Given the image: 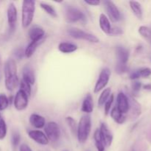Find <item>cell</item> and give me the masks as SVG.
Wrapping results in <instances>:
<instances>
[{
	"mask_svg": "<svg viewBox=\"0 0 151 151\" xmlns=\"http://www.w3.org/2000/svg\"><path fill=\"white\" fill-rule=\"evenodd\" d=\"M4 73L6 88L10 91H13L19 84L17 66L14 59L10 58L5 62L4 66Z\"/></svg>",
	"mask_w": 151,
	"mask_h": 151,
	"instance_id": "6da1fadb",
	"label": "cell"
},
{
	"mask_svg": "<svg viewBox=\"0 0 151 151\" xmlns=\"http://www.w3.org/2000/svg\"><path fill=\"white\" fill-rule=\"evenodd\" d=\"M91 130V119L89 115H83L80 119L77 128V136L80 143H85Z\"/></svg>",
	"mask_w": 151,
	"mask_h": 151,
	"instance_id": "7a4b0ae2",
	"label": "cell"
},
{
	"mask_svg": "<svg viewBox=\"0 0 151 151\" xmlns=\"http://www.w3.org/2000/svg\"><path fill=\"white\" fill-rule=\"evenodd\" d=\"M35 10V1L32 0H24L22 2V24L27 28L32 24Z\"/></svg>",
	"mask_w": 151,
	"mask_h": 151,
	"instance_id": "3957f363",
	"label": "cell"
},
{
	"mask_svg": "<svg viewBox=\"0 0 151 151\" xmlns=\"http://www.w3.org/2000/svg\"><path fill=\"white\" fill-rule=\"evenodd\" d=\"M67 32L72 38L75 39H81L91 43H98L99 38L96 35L89 33L77 27H71L67 29Z\"/></svg>",
	"mask_w": 151,
	"mask_h": 151,
	"instance_id": "277c9868",
	"label": "cell"
},
{
	"mask_svg": "<svg viewBox=\"0 0 151 151\" xmlns=\"http://www.w3.org/2000/svg\"><path fill=\"white\" fill-rule=\"evenodd\" d=\"M66 20L69 23H76V22H86V18L85 14L77 7L69 6L66 10Z\"/></svg>",
	"mask_w": 151,
	"mask_h": 151,
	"instance_id": "5b68a950",
	"label": "cell"
},
{
	"mask_svg": "<svg viewBox=\"0 0 151 151\" xmlns=\"http://www.w3.org/2000/svg\"><path fill=\"white\" fill-rule=\"evenodd\" d=\"M44 134L49 141L56 142L60 137V128L58 124L55 122H49L44 127Z\"/></svg>",
	"mask_w": 151,
	"mask_h": 151,
	"instance_id": "8992f818",
	"label": "cell"
},
{
	"mask_svg": "<svg viewBox=\"0 0 151 151\" xmlns=\"http://www.w3.org/2000/svg\"><path fill=\"white\" fill-rule=\"evenodd\" d=\"M111 71L109 68H103L99 75V78L96 82L94 88V92L98 93L101 90L104 89L109 83L110 80Z\"/></svg>",
	"mask_w": 151,
	"mask_h": 151,
	"instance_id": "52a82bcc",
	"label": "cell"
},
{
	"mask_svg": "<svg viewBox=\"0 0 151 151\" xmlns=\"http://www.w3.org/2000/svg\"><path fill=\"white\" fill-rule=\"evenodd\" d=\"M104 5L109 19L112 22H118L121 19V13L112 1H104Z\"/></svg>",
	"mask_w": 151,
	"mask_h": 151,
	"instance_id": "ba28073f",
	"label": "cell"
},
{
	"mask_svg": "<svg viewBox=\"0 0 151 151\" xmlns=\"http://www.w3.org/2000/svg\"><path fill=\"white\" fill-rule=\"evenodd\" d=\"M15 109L17 111H24L28 106V96L24 91L19 90L13 100Z\"/></svg>",
	"mask_w": 151,
	"mask_h": 151,
	"instance_id": "9c48e42d",
	"label": "cell"
},
{
	"mask_svg": "<svg viewBox=\"0 0 151 151\" xmlns=\"http://www.w3.org/2000/svg\"><path fill=\"white\" fill-rule=\"evenodd\" d=\"M116 107L119 109V111L125 114L130 110L129 99L123 92H119L116 97Z\"/></svg>",
	"mask_w": 151,
	"mask_h": 151,
	"instance_id": "30bf717a",
	"label": "cell"
},
{
	"mask_svg": "<svg viewBox=\"0 0 151 151\" xmlns=\"http://www.w3.org/2000/svg\"><path fill=\"white\" fill-rule=\"evenodd\" d=\"M7 23H8L9 27L10 30H14L16 28V22H17L18 12L16 7L13 3H10L7 7Z\"/></svg>",
	"mask_w": 151,
	"mask_h": 151,
	"instance_id": "8fae6325",
	"label": "cell"
},
{
	"mask_svg": "<svg viewBox=\"0 0 151 151\" xmlns=\"http://www.w3.org/2000/svg\"><path fill=\"white\" fill-rule=\"evenodd\" d=\"M28 136L31 139L33 140L38 144L41 145H47L49 144V139H47V136L39 130H32V131H28Z\"/></svg>",
	"mask_w": 151,
	"mask_h": 151,
	"instance_id": "7c38bea8",
	"label": "cell"
},
{
	"mask_svg": "<svg viewBox=\"0 0 151 151\" xmlns=\"http://www.w3.org/2000/svg\"><path fill=\"white\" fill-rule=\"evenodd\" d=\"M44 35H45V31L38 25H34L29 30V37L31 41L39 42L44 41L43 38Z\"/></svg>",
	"mask_w": 151,
	"mask_h": 151,
	"instance_id": "4fadbf2b",
	"label": "cell"
},
{
	"mask_svg": "<svg viewBox=\"0 0 151 151\" xmlns=\"http://www.w3.org/2000/svg\"><path fill=\"white\" fill-rule=\"evenodd\" d=\"M100 135H101L102 139L104 142L105 146L106 147H110L113 142L114 136L111 133V130L109 129V127L107 126L106 123H101L100 128Z\"/></svg>",
	"mask_w": 151,
	"mask_h": 151,
	"instance_id": "5bb4252c",
	"label": "cell"
},
{
	"mask_svg": "<svg viewBox=\"0 0 151 151\" xmlns=\"http://www.w3.org/2000/svg\"><path fill=\"white\" fill-rule=\"evenodd\" d=\"M22 79L30 84L31 86L34 85L35 82V75L34 69L29 65L27 64L24 66L22 70Z\"/></svg>",
	"mask_w": 151,
	"mask_h": 151,
	"instance_id": "9a60e30c",
	"label": "cell"
},
{
	"mask_svg": "<svg viewBox=\"0 0 151 151\" xmlns=\"http://www.w3.org/2000/svg\"><path fill=\"white\" fill-rule=\"evenodd\" d=\"M116 58H117V63L127 64L130 55L128 49L122 46H117L116 47Z\"/></svg>",
	"mask_w": 151,
	"mask_h": 151,
	"instance_id": "2e32d148",
	"label": "cell"
},
{
	"mask_svg": "<svg viewBox=\"0 0 151 151\" xmlns=\"http://www.w3.org/2000/svg\"><path fill=\"white\" fill-rule=\"evenodd\" d=\"M29 121L31 125L37 129H41L46 125L45 118L38 114H32L29 116Z\"/></svg>",
	"mask_w": 151,
	"mask_h": 151,
	"instance_id": "e0dca14e",
	"label": "cell"
},
{
	"mask_svg": "<svg viewBox=\"0 0 151 151\" xmlns=\"http://www.w3.org/2000/svg\"><path fill=\"white\" fill-rule=\"evenodd\" d=\"M94 110V102L91 94H87L82 103L81 111L84 113L91 114Z\"/></svg>",
	"mask_w": 151,
	"mask_h": 151,
	"instance_id": "ac0fdd59",
	"label": "cell"
},
{
	"mask_svg": "<svg viewBox=\"0 0 151 151\" xmlns=\"http://www.w3.org/2000/svg\"><path fill=\"white\" fill-rule=\"evenodd\" d=\"M99 24H100V27L101 28L102 31L104 33L110 35L111 29V22L109 19L104 13H101L100 14V19H99Z\"/></svg>",
	"mask_w": 151,
	"mask_h": 151,
	"instance_id": "d6986e66",
	"label": "cell"
},
{
	"mask_svg": "<svg viewBox=\"0 0 151 151\" xmlns=\"http://www.w3.org/2000/svg\"><path fill=\"white\" fill-rule=\"evenodd\" d=\"M151 75V69L150 68H141L138 70L134 71L130 75V79L135 80L139 78H148Z\"/></svg>",
	"mask_w": 151,
	"mask_h": 151,
	"instance_id": "ffe728a7",
	"label": "cell"
},
{
	"mask_svg": "<svg viewBox=\"0 0 151 151\" xmlns=\"http://www.w3.org/2000/svg\"><path fill=\"white\" fill-rule=\"evenodd\" d=\"M59 51L61 52L62 53L64 54H69L72 53L78 50V46L72 43L69 42H60L58 45Z\"/></svg>",
	"mask_w": 151,
	"mask_h": 151,
	"instance_id": "44dd1931",
	"label": "cell"
},
{
	"mask_svg": "<svg viewBox=\"0 0 151 151\" xmlns=\"http://www.w3.org/2000/svg\"><path fill=\"white\" fill-rule=\"evenodd\" d=\"M110 116L115 122H116L118 124H120V125L121 124H123L125 122V119H126V117H125V115L121 113L116 106L114 107L110 111Z\"/></svg>",
	"mask_w": 151,
	"mask_h": 151,
	"instance_id": "7402d4cb",
	"label": "cell"
},
{
	"mask_svg": "<svg viewBox=\"0 0 151 151\" xmlns=\"http://www.w3.org/2000/svg\"><path fill=\"white\" fill-rule=\"evenodd\" d=\"M129 4L130 7H131V10H132L133 13H134V14L139 19H142L143 12L142 8V5L140 4V3L136 1H130Z\"/></svg>",
	"mask_w": 151,
	"mask_h": 151,
	"instance_id": "603a6c76",
	"label": "cell"
},
{
	"mask_svg": "<svg viewBox=\"0 0 151 151\" xmlns=\"http://www.w3.org/2000/svg\"><path fill=\"white\" fill-rule=\"evenodd\" d=\"M43 42L42 41H39V42H34V41H31L27 46L26 49L24 50V55L27 58H31L33 54L35 53V52L36 51L37 48H38V46Z\"/></svg>",
	"mask_w": 151,
	"mask_h": 151,
	"instance_id": "cb8c5ba5",
	"label": "cell"
},
{
	"mask_svg": "<svg viewBox=\"0 0 151 151\" xmlns=\"http://www.w3.org/2000/svg\"><path fill=\"white\" fill-rule=\"evenodd\" d=\"M94 139L97 151H105V147H106V146H105L104 142H103V139H102L100 130L99 129H97L94 131Z\"/></svg>",
	"mask_w": 151,
	"mask_h": 151,
	"instance_id": "d4e9b609",
	"label": "cell"
},
{
	"mask_svg": "<svg viewBox=\"0 0 151 151\" xmlns=\"http://www.w3.org/2000/svg\"><path fill=\"white\" fill-rule=\"evenodd\" d=\"M111 94V88H104L98 99V106H103L106 103V102L107 101L108 99L109 98Z\"/></svg>",
	"mask_w": 151,
	"mask_h": 151,
	"instance_id": "484cf974",
	"label": "cell"
},
{
	"mask_svg": "<svg viewBox=\"0 0 151 151\" xmlns=\"http://www.w3.org/2000/svg\"><path fill=\"white\" fill-rule=\"evenodd\" d=\"M40 7H41L47 14H49L50 16H52V17L56 18L58 16V14L57 13H56L55 8L52 6L50 5V4H47V3L41 2L40 3Z\"/></svg>",
	"mask_w": 151,
	"mask_h": 151,
	"instance_id": "4316f807",
	"label": "cell"
},
{
	"mask_svg": "<svg viewBox=\"0 0 151 151\" xmlns=\"http://www.w3.org/2000/svg\"><path fill=\"white\" fill-rule=\"evenodd\" d=\"M139 33L147 40L151 39V29L148 27L141 26L139 28Z\"/></svg>",
	"mask_w": 151,
	"mask_h": 151,
	"instance_id": "83f0119b",
	"label": "cell"
},
{
	"mask_svg": "<svg viewBox=\"0 0 151 151\" xmlns=\"http://www.w3.org/2000/svg\"><path fill=\"white\" fill-rule=\"evenodd\" d=\"M19 86H20V89L19 90L24 91V92L25 94L28 96V97H29V96H30L31 91H32V89H31L30 84L26 82L25 81H24L23 79H22Z\"/></svg>",
	"mask_w": 151,
	"mask_h": 151,
	"instance_id": "f1b7e54d",
	"label": "cell"
},
{
	"mask_svg": "<svg viewBox=\"0 0 151 151\" xmlns=\"http://www.w3.org/2000/svg\"><path fill=\"white\" fill-rule=\"evenodd\" d=\"M66 122L67 123L69 128H70L71 131L73 134H75L77 132V128H78V124H77L75 119L72 116H67L66 118Z\"/></svg>",
	"mask_w": 151,
	"mask_h": 151,
	"instance_id": "f546056e",
	"label": "cell"
},
{
	"mask_svg": "<svg viewBox=\"0 0 151 151\" xmlns=\"http://www.w3.org/2000/svg\"><path fill=\"white\" fill-rule=\"evenodd\" d=\"M7 125L4 119L1 118L0 119V140H2L5 138L7 135Z\"/></svg>",
	"mask_w": 151,
	"mask_h": 151,
	"instance_id": "4dcf8cb0",
	"label": "cell"
},
{
	"mask_svg": "<svg viewBox=\"0 0 151 151\" xmlns=\"http://www.w3.org/2000/svg\"><path fill=\"white\" fill-rule=\"evenodd\" d=\"M9 100L7 96L4 94H0V111H4L8 107Z\"/></svg>",
	"mask_w": 151,
	"mask_h": 151,
	"instance_id": "1f68e13d",
	"label": "cell"
},
{
	"mask_svg": "<svg viewBox=\"0 0 151 151\" xmlns=\"http://www.w3.org/2000/svg\"><path fill=\"white\" fill-rule=\"evenodd\" d=\"M114 94H111L109 98L108 99V100L104 104L105 105L104 111H105V115H106V116H107V115L110 113L112 103H113L114 102Z\"/></svg>",
	"mask_w": 151,
	"mask_h": 151,
	"instance_id": "d6a6232c",
	"label": "cell"
},
{
	"mask_svg": "<svg viewBox=\"0 0 151 151\" xmlns=\"http://www.w3.org/2000/svg\"><path fill=\"white\" fill-rule=\"evenodd\" d=\"M20 140H21V137H20V134H19V132H17V131L13 132L11 137V142L13 147H17V146L19 145V142H20Z\"/></svg>",
	"mask_w": 151,
	"mask_h": 151,
	"instance_id": "836d02e7",
	"label": "cell"
},
{
	"mask_svg": "<svg viewBox=\"0 0 151 151\" xmlns=\"http://www.w3.org/2000/svg\"><path fill=\"white\" fill-rule=\"evenodd\" d=\"M115 70H116V72H117L118 74H123L128 71V66H127V64L116 63Z\"/></svg>",
	"mask_w": 151,
	"mask_h": 151,
	"instance_id": "e575fe53",
	"label": "cell"
},
{
	"mask_svg": "<svg viewBox=\"0 0 151 151\" xmlns=\"http://www.w3.org/2000/svg\"><path fill=\"white\" fill-rule=\"evenodd\" d=\"M122 32H123V31H122V29H121L119 27L114 26V27H111V29L110 35H121V34H122Z\"/></svg>",
	"mask_w": 151,
	"mask_h": 151,
	"instance_id": "d590c367",
	"label": "cell"
},
{
	"mask_svg": "<svg viewBox=\"0 0 151 151\" xmlns=\"http://www.w3.org/2000/svg\"><path fill=\"white\" fill-rule=\"evenodd\" d=\"M142 87V83L139 81H134V83H132V88L134 91L137 92L140 90Z\"/></svg>",
	"mask_w": 151,
	"mask_h": 151,
	"instance_id": "8d00e7d4",
	"label": "cell"
},
{
	"mask_svg": "<svg viewBox=\"0 0 151 151\" xmlns=\"http://www.w3.org/2000/svg\"><path fill=\"white\" fill-rule=\"evenodd\" d=\"M85 3L91 6H97L100 4V1L99 0H85Z\"/></svg>",
	"mask_w": 151,
	"mask_h": 151,
	"instance_id": "74e56055",
	"label": "cell"
},
{
	"mask_svg": "<svg viewBox=\"0 0 151 151\" xmlns=\"http://www.w3.org/2000/svg\"><path fill=\"white\" fill-rule=\"evenodd\" d=\"M19 151H32V149L29 147V145L27 144H22L19 147Z\"/></svg>",
	"mask_w": 151,
	"mask_h": 151,
	"instance_id": "f35d334b",
	"label": "cell"
},
{
	"mask_svg": "<svg viewBox=\"0 0 151 151\" xmlns=\"http://www.w3.org/2000/svg\"><path fill=\"white\" fill-rule=\"evenodd\" d=\"M23 55H24V51H23V50L22 49H19V50H16V56L19 58H21L23 57Z\"/></svg>",
	"mask_w": 151,
	"mask_h": 151,
	"instance_id": "ab89813d",
	"label": "cell"
},
{
	"mask_svg": "<svg viewBox=\"0 0 151 151\" xmlns=\"http://www.w3.org/2000/svg\"><path fill=\"white\" fill-rule=\"evenodd\" d=\"M144 88L145 89H147V90H149V89H151V85H149V84H147V85H145V86H144Z\"/></svg>",
	"mask_w": 151,
	"mask_h": 151,
	"instance_id": "60d3db41",
	"label": "cell"
},
{
	"mask_svg": "<svg viewBox=\"0 0 151 151\" xmlns=\"http://www.w3.org/2000/svg\"><path fill=\"white\" fill-rule=\"evenodd\" d=\"M0 119H1V112H0Z\"/></svg>",
	"mask_w": 151,
	"mask_h": 151,
	"instance_id": "b9f144b4",
	"label": "cell"
},
{
	"mask_svg": "<svg viewBox=\"0 0 151 151\" xmlns=\"http://www.w3.org/2000/svg\"><path fill=\"white\" fill-rule=\"evenodd\" d=\"M63 151H67V150H63Z\"/></svg>",
	"mask_w": 151,
	"mask_h": 151,
	"instance_id": "7bdbcfd3",
	"label": "cell"
}]
</instances>
